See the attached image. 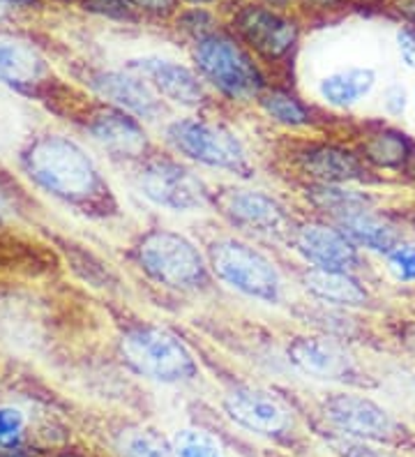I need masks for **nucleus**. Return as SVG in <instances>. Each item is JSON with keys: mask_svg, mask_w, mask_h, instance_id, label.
Wrapping results in <instances>:
<instances>
[{"mask_svg": "<svg viewBox=\"0 0 415 457\" xmlns=\"http://www.w3.org/2000/svg\"><path fill=\"white\" fill-rule=\"evenodd\" d=\"M323 416L335 429L351 439L378 444V446H399L409 439V432L383 404L367 395L355 393H335L323 402Z\"/></svg>", "mask_w": 415, "mask_h": 457, "instance_id": "10", "label": "nucleus"}, {"mask_svg": "<svg viewBox=\"0 0 415 457\" xmlns=\"http://www.w3.org/2000/svg\"><path fill=\"white\" fill-rule=\"evenodd\" d=\"M399 183L404 185L406 190H411L415 195V151L413 155H411L409 164H406V169L402 173H399Z\"/></svg>", "mask_w": 415, "mask_h": 457, "instance_id": "36", "label": "nucleus"}, {"mask_svg": "<svg viewBox=\"0 0 415 457\" xmlns=\"http://www.w3.org/2000/svg\"><path fill=\"white\" fill-rule=\"evenodd\" d=\"M0 81L26 96H45L51 90L46 62L33 46L21 42H0Z\"/></svg>", "mask_w": 415, "mask_h": 457, "instance_id": "19", "label": "nucleus"}, {"mask_svg": "<svg viewBox=\"0 0 415 457\" xmlns=\"http://www.w3.org/2000/svg\"><path fill=\"white\" fill-rule=\"evenodd\" d=\"M173 453L176 457H227L221 446L203 429H180L173 436Z\"/></svg>", "mask_w": 415, "mask_h": 457, "instance_id": "26", "label": "nucleus"}, {"mask_svg": "<svg viewBox=\"0 0 415 457\" xmlns=\"http://www.w3.org/2000/svg\"><path fill=\"white\" fill-rule=\"evenodd\" d=\"M180 3H185L189 7H212L217 3H221V0H180Z\"/></svg>", "mask_w": 415, "mask_h": 457, "instance_id": "40", "label": "nucleus"}, {"mask_svg": "<svg viewBox=\"0 0 415 457\" xmlns=\"http://www.w3.org/2000/svg\"><path fill=\"white\" fill-rule=\"evenodd\" d=\"M402 218H404V222H406V227H409V231H413V234H415V206L406 208V211L402 212Z\"/></svg>", "mask_w": 415, "mask_h": 457, "instance_id": "39", "label": "nucleus"}, {"mask_svg": "<svg viewBox=\"0 0 415 457\" xmlns=\"http://www.w3.org/2000/svg\"><path fill=\"white\" fill-rule=\"evenodd\" d=\"M192 61L208 88L233 104H249L268 88L263 67L228 29L192 42Z\"/></svg>", "mask_w": 415, "mask_h": 457, "instance_id": "2", "label": "nucleus"}, {"mask_svg": "<svg viewBox=\"0 0 415 457\" xmlns=\"http://www.w3.org/2000/svg\"><path fill=\"white\" fill-rule=\"evenodd\" d=\"M394 42H397L402 65L415 70V26H402L394 35Z\"/></svg>", "mask_w": 415, "mask_h": 457, "instance_id": "32", "label": "nucleus"}, {"mask_svg": "<svg viewBox=\"0 0 415 457\" xmlns=\"http://www.w3.org/2000/svg\"><path fill=\"white\" fill-rule=\"evenodd\" d=\"M397 342L404 346L406 352L415 353V317L399 319L397 324Z\"/></svg>", "mask_w": 415, "mask_h": 457, "instance_id": "33", "label": "nucleus"}, {"mask_svg": "<svg viewBox=\"0 0 415 457\" xmlns=\"http://www.w3.org/2000/svg\"><path fill=\"white\" fill-rule=\"evenodd\" d=\"M125 67L137 72L138 77H144L166 104L183 106V109H203L211 100L208 84L196 67H189L173 58L155 56V54L132 58Z\"/></svg>", "mask_w": 415, "mask_h": 457, "instance_id": "13", "label": "nucleus"}, {"mask_svg": "<svg viewBox=\"0 0 415 457\" xmlns=\"http://www.w3.org/2000/svg\"><path fill=\"white\" fill-rule=\"evenodd\" d=\"M141 17L157 19V21H173L176 14L183 10L180 0H132Z\"/></svg>", "mask_w": 415, "mask_h": 457, "instance_id": "30", "label": "nucleus"}, {"mask_svg": "<svg viewBox=\"0 0 415 457\" xmlns=\"http://www.w3.org/2000/svg\"><path fill=\"white\" fill-rule=\"evenodd\" d=\"M263 5L268 7H275V10H284V12H291V5H295L298 0H259Z\"/></svg>", "mask_w": 415, "mask_h": 457, "instance_id": "38", "label": "nucleus"}, {"mask_svg": "<svg viewBox=\"0 0 415 457\" xmlns=\"http://www.w3.org/2000/svg\"><path fill=\"white\" fill-rule=\"evenodd\" d=\"M286 356L298 372L332 384H358V365L346 346L323 335H300L286 346Z\"/></svg>", "mask_w": 415, "mask_h": 457, "instance_id": "15", "label": "nucleus"}, {"mask_svg": "<svg viewBox=\"0 0 415 457\" xmlns=\"http://www.w3.org/2000/svg\"><path fill=\"white\" fill-rule=\"evenodd\" d=\"M387 7L404 21V26H415V0H387Z\"/></svg>", "mask_w": 415, "mask_h": 457, "instance_id": "34", "label": "nucleus"}, {"mask_svg": "<svg viewBox=\"0 0 415 457\" xmlns=\"http://www.w3.org/2000/svg\"><path fill=\"white\" fill-rule=\"evenodd\" d=\"M413 109H415V93H413Z\"/></svg>", "mask_w": 415, "mask_h": 457, "instance_id": "44", "label": "nucleus"}, {"mask_svg": "<svg viewBox=\"0 0 415 457\" xmlns=\"http://www.w3.org/2000/svg\"><path fill=\"white\" fill-rule=\"evenodd\" d=\"M134 259L155 285L173 291H194L208 285V257L187 236L169 228H150L134 245Z\"/></svg>", "mask_w": 415, "mask_h": 457, "instance_id": "5", "label": "nucleus"}, {"mask_svg": "<svg viewBox=\"0 0 415 457\" xmlns=\"http://www.w3.org/2000/svg\"><path fill=\"white\" fill-rule=\"evenodd\" d=\"M10 457H28V455H23V453H14V455H10Z\"/></svg>", "mask_w": 415, "mask_h": 457, "instance_id": "43", "label": "nucleus"}, {"mask_svg": "<svg viewBox=\"0 0 415 457\" xmlns=\"http://www.w3.org/2000/svg\"><path fill=\"white\" fill-rule=\"evenodd\" d=\"M23 435H26V419L23 413L14 407H0V448L21 446Z\"/></svg>", "mask_w": 415, "mask_h": 457, "instance_id": "29", "label": "nucleus"}, {"mask_svg": "<svg viewBox=\"0 0 415 457\" xmlns=\"http://www.w3.org/2000/svg\"><path fill=\"white\" fill-rule=\"evenodd\" d=\"M212 206L233 228L254 238L288 240L295 227L282 201L263 190L228 187L212 195Z\"/></svg>", "mask_w": 415, "mask_h": 457, "instance_id": "9", "label": "nucleus"}, {"mask_svg": "<svg viewBox=\"0 0 415 457\" xmlns=\"http://www.w3.org/2000/svg\"><path fill=\"white\" fill-rule=\"evenodd\" d=\"M224 411L240 428L263 436H279L291 428V413L282 402L254 386H233L224 393Z\"/></svg>", "mask_w": 415, "mask_h": 457, "instance_id": "18", "label": "nucleus"}, {"mask_svg": "<svg viewBox=\"0 0 415 457\" xmlns=\"http://www.w3.org/2000/svg\"><path fill=\"white\" fill-rule=\"evenodd\" d=\"M88 84L102 102L132 113L138 120L155 123L166 113V102L157 96V90L128 67L93 72Z\"/></svg>", "mask_w": 415, "mask_h": 457, "instance_id": "16", "label": "nucleus"}, {"mask_svg": "<svg viewBox=\"0 0 415 457\" xmlns=\"http://www.w3.org/2000/svg\"><path fill=\"white\" fill-rule=\"evenodd\" d=\"M291 164L311 185H378L383 179L371 171L355 145L339 141H304L291 153Z\"/></svg>", "mask_w": 415, "mask_h": 457, "instance_id": "11", "label": "nucleus"}, {"mask_svg": "<svg viewBox=\"0 0 415 457\" xmlns=\"http://www.w3.org/2000/svg\"><path fill=\"white\" fill-rule=\"evenodd\" d=\"M227 29L266 65L286 62L303 35L300 21L291 12L275 10L259 0H238Z\"/></svg>", "mask_w": 415, "mask_h": 457, "instance_id": "7", "label": "nucleus"}, {"mask_svg": "<svg viewBox=\"0 0 415 457\" xmlns=\"http://www.w3.org/2000/svg\"><path fill=\"white\" fill-rule=\"evenodd\" d=\"M118 352L129 370L157 384H187L199 377V365L189 346L162 326H132L120 335Z\"/></svg>", "mask_w": 415, "mask_h": 457, "instance_id": "4", "label": "nucleus"}, {"mask_svg": "<svg viewBox=\"0 0 415 457\" xmlns=\"http://www.w3.org/2000/svg\"><path fill=\"white\" fill-rule=\"evenodd\" d=\"M362 3H378V5H387V0H362Z\"/></svg>", "mask_w": 415, "mask_h": 457, "instance_id": "42", "label": "nucleus"}, {"mask_svg": "<svg viewBox=\"0 0 415 457\" xmlns=\"http://www.w3.org/2000/svg\"><path fill=\"white\" fill-rule=\"evenodd\" d=\"M3 7H12V10H33L39 5V0H0Z\"/></svg>", "mask_w": 415, "mask_h": 457, "instance_id": "37", "label": "nucleus"}, {"mask_svg": "<svg viewBox=\"0 0 415 457\" xmlns=\"http://www.w3.org/2000/svg\"><path fill=\"white\" fill-rule=\"evenodd\" d=\"M259 109L270 118L272 123L286 129H304L314 125V112L311 106L295 96L294 90L268 86L256 100Z\"/></svg>", "mask_w": 415, "mask_h": 457, "instance_id": "22", "label": "nucleus"}, {"mask_svg": "<svg viewBox=\"0 0 415 457\" xmlns=\"http://www.w3.org/2000/svg\"><path fill=\"white\" fill-rule=\"evenodd\" d=\"M288 245L307 263V268L319 270H342V273H360L365 268L362 250L351 243L332 222L310 220L295 224Z\"/></svg>", "mask_w": 415, "mask_h": 457, "instance_id": "12", "label": "nucleus"}, {"mask_svg": "<svg viewBox=\"0 0 415 457\" xmlns=\"http://www.w3.org/2000/svg\"><path fill=\"white\" fill-rule=\"evenodd\" d=\"M83 125L93 134V139L118 160L141 162L150 155L148 134L141 120L118 106H111L106 102L88 106Z\"/></svg>", "mask_w": 415, "mask_h": 457, "instance_id": "14", "label": "nucleus"}, {"mask_svg": "<svg viewBox=\"0 0 415 457\" xmlns=\"http://www.w3.org/2000/svg\"><path fill=\"white\" fill-rule=\"evenodd\" d=\"M23 169L35 183L83 212H106L113 204L109 185L81 145L61 134H45L28 144Z\"/></svg>", "mask_w": 415, "mask_h": 457, "instance_id": "1", "label": "nucleus"}, {"mask_svg": "<svg viewBox=\"0 0 415 457\" xmlns=\"http://www.w3.org/2000/svg\"><path fill=\"white\" fill-rule=\"evenodd\" d=\"M383 266L397 285H415V240L406 238L393 247L383 257Z\"/></svg>", "mask_w": 415, "mask_h": 457, "instance_id": "27", "label": "nucleus"}, {"mask_svg": "<svg viewBox=\"0 0 415 457\" xmlns=\"http://www.w3.org/2000/svg\"><path fill=\"white\" fill-rule=\"evenodd\" d=\"M303 285L316 301L342 310H360L369 307L371 303V289L358 278V273L307 268L303 273Z\"/></svg>", "mask_w": 415, "mask_h": 457, "instance_id": "20", "label": "nucleus"}, {"mask_svg": "<svg viewBox=\"0 0 415 457\" xmlns=\"http://www.w3.org/2000/svg\"><path fill=\"white\" fill-rule=\"evenodd\" d=\"M411 102H413V97L409 96V90H406L404 86L393 84L383 90L381 104H383V112H386L387 116H393V118L404 116Z\"/></svg>", "mask_w": 415, "mask_h": 457, "instance_id": "31", "label": "nucleus"}, {"mask_svg": "<svg viewBox=\"0 0 415 457\" xmlns=\"http://www.w3.org/2000/svg\"><path fill=\"white\" fill-rule=\"evenodd\" d=\"M300 5L310 7L314 12H342L351 5V0H298Z\"/></svg>", "mask_w": 415, "mask_h": 457, "instance_id": "35", "label": "nucleus"}, {"mask_svg": "<svg viewBox=\"0 0 415 457\" xmlns=\"http://www.w3.org/2000/svg\"><path fill=\"white\" fill-rule=\"evenodd\" d=\"M116 451L120 457H176L164 436L145 428L122 429L116 439Z\"/></svg>", "mask_w": 415, "mask_h": 457, "instance_id": "24", "label": "nucleus"}, {"mask_svg": "<svg viewBox=\"0 0 415 457\" xmlns=\"http://www.w3.org/2000/svg\"><path fill=\"white\" fill-rule=\"evenodd\" d=\"M7 227H0V268H17L26 273H39L45 270V250L35 247L33 243H26L19 236L5 231Z\"/></svg>", "mask_w": 415, "mask_h": 457, "instance_id": "23", "label": "nucleus"}, {"mask_svg": "<svg viewBox=\"0 0 415 457\" xmlns=\"http://www.w3.org/2000/svg\"><path fill=\"white\" fill-rule=\"evenodd\" d=\"M173 26L180 35L189 39V42H196V39H203L208 35H212L215 30H220V17L211 7H187V10H180L173 19Z\"/></svg>", "mask_w": 415, "mask_h": 457, "instance_id": "25", "label": "nucleus"}, {"mask_svg": "<svg viewBox=\"0 0 415 457\" xmlns=\"http://www.w3.org/2000/svg\"><path fill=\"white\" fill-rule=\"evenodd\" d=\"M79 7L88 14L111 19V21L134 23L141 19L132 0H79Z\"/></svg>", "mask_w": 415, "mask_h": 457, "instance_id": "28", "label": "nucleus"}, {"mask_svg": "<svg viewBox=\"0 0 415 457\" xmlns=\"http://www.w3.org/2000/svg\"><path fill=\"white\" fill-rule=\"evenodd\" d=\"M208 266L211 273L228 289L247 295L252 301L275 303L282 301L284 279L277 263L252 243L236 236L215 238L208 245Z\"/></svg>", "mask_w": 415, "mask_h": 457, "instance_id": "6", "label": "nucleus"}, {"mask_svg": "<svg viewBox=\"0 0 415 457\" xmlns=\"http://www.w3.org/2000/svg\"><path fill=\"white\" fill-rule=\"evenodd\" d=\"M137 190L157 208L171 212H194L212 206V192L187 164L173 157H145L137 169Z\"/></svg>", "mask_w": 415, "mask_h": 457, "instance_id": "8", "label": "nucleus"}, {"mask_svg": "<svg viewBox=\"0 0 415 457\" xmlns=\"http://www.w3.org/2000/svg\"><path fill=\"white\" fill-rule=\"evenodd\" d=\"M54 457H86V455H81V453H74V451H65V453H58V455H54Z\"/></svg>", "mask_w": 415, "mask_h": 457, "instance_id": "41", "label": "nucleus"}, {"mask_svg": "<svg viewBox=\"0 0 415 457\" xmlns=\"http://www.w3.org/2000/svg\"><path fill=\"white\" fill-rule=\"evenodd\" d=\"M164 141L176 155L208 169L249 179L254 171L247 145L240 134L205 116L176 118L164 128Z\"/></svg>", "mask_w": 415, "mask_h": 457, "instance_id": "3", "label": "nucleus"}, {"mask_svg": "<svg viewBox=\"0 0 415 457\" xmlns=\"http://www.w3.org/2000/svg\"><path fill=\"white\" fill-rule=\"evenodd\" d=\"M377 84L378 74L374 67L349 65L326 74L316 86V93H319L323 104H328L330 109L349 112L360 102H365L374 93Z\"/></svg>", "mask_w": 415, "mask_h": 457, "instance_id": "21", "label": "nucleus"}, {"mask_svg": "<svg viewBox=\"0 0 415 457\" xmlns=\"http://www.w3.org/2000/svg\"><path fill=\"white\" fill-rule=\"evenodd\" d=\"M355 151L378 179H399L415 151V139L409 132L386 120H371L355 134Z\"/></svg>", "mask_w": 415, "mask_h": 457, "instance_id": "17", "label": "nucleus"}]
</instances>
